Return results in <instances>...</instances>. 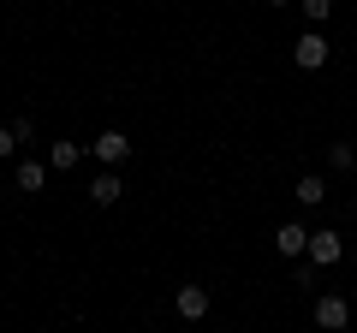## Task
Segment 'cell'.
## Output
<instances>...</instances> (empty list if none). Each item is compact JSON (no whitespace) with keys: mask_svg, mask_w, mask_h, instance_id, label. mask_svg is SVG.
I'll use <instances>...</instances> for the list:
<instances>
[{"mask_svg":"<svg viewBox=\"0 0 357 333\" xmlns=\"http://www.w3.org/2000/svg\"><path fill=\"white\" fill-rule=\"evenodd\" d=\"M345 321H351V304H345L340 292H321L316 297V327L321 333H345Z\"/></svg>","mask_w":357,"mask_h":333,"instance_id":"cell-1","label":"cell"},{"mask_svg":"<svg viewBox=\"0 0 357 333\" xmlns=\"http://www.w3.org/2000/svg\"><path fill=\"white\" fill-rule=\"evenodd\" d=\"M84 149L96 155V161H102L107 173H114V166H119V161L131 155V137H126V131H102V137H96V143H84Z\"/></svg>","mask_w":357,"mask_h":333,"instance_id":"cell-2","label":"cell"},{"mask_svg":"<svg viewBox=\"0 0 357 333\" xmlns=\"http://www.w3.org/2000/svg\"><path fill=\"white\" fill-rule=\"evenodd\" d=\"M340 256H345V238H340V232H328V226L310 232V262H316V268H333Z\"/></svg>","mask_w":357,"mask_h":333,"instance_id":"cell-3","label":"cell"},{"mask_svg":"<svg viewBox=\"0 0 357 333\" xmlns=\"http://www.w3.org/2000/svg\"><path fill=\"white\" fill-rule=\"evenodd\" d=\"M292 54H298V65H304V72H321V65H328V36H321V30H304Z\"/></svg>","mask_w":357,"mask_h":333,"instance_id":"cell-4","label":"cell"},{"mask_svg":"<svg viewBox=\"0 0 357 333\" xmlns=\"http://www.w3.org/2000/svg\"><path fill=\"white\" fill-rule=\"evenodd\" d=\"M274 250H280V256H310V226H298V220H286L280 232H274Z\"/></svg>","mask_w":357,"mask_h":333,"instance_id":"cell-5","label":"cell"},{"mask_svg":"<svg viewBox=\"0 0 357 333\" xmlns=\"http://www.w3.org/2000/svg\"><path fill=\"white\" fill-rule=\"evenodd\" d=\"M119 196H126V185H119V173H107V166H102V173L89 179V203H96V208H114Z\"/></svg>","mask_w":357,"mask_h":333,"instance_id":"cell-6","label":"cell"},{"mask_svg":"<svg viewBox=\"0 0 357 333\" xmlns=\"http://www.w3.org/2000/svg\"><path fill=\"white\" fill-rule=\"evenodd\" d=\"M173 304H178V316H185V321H203L208 316V286H178Z\"/></svg>","mask_w":357,"mask_h":333,"instance_id":"cell-7","label":"cell"},{"mask_svg":"<svg viewBox=\"0 0 357 333\" xmlns=\"http://www.w3.org/2000/svg\"><path fill=\"white\" fill-rule=\"evenodd\" d=\"M13 185H18V191H42V185H48V166H42V161H24V166H18V173H13Z\"/></svg>","mask_w":357,"mask_h":333,"instance_id":"cell-8","label":"cell"},{"mask_svg":"<svg viewBox=\"0 0 357 333\" xmlns=\"http://www.w3.org/2000/svg\"><path fill=\"white\" fill-rule=\"evenodd\" d=\"M84 155H89V149H77V143H54V149H48V166H54V173H72Z\"/></svg>","mask_w":357,"mask_h":333,"instance_id":"cell-9","label":"cell"},{"mask_svg":"<svg viewBox=\"0 0 357 333\" xmlns=\"http://www.w3.org/2000/svg\"><path fill=\"white\" fill-rule=\"evenodd\" d=\"M321 196H328V185H321L316 173H304V179H298V203H304V208H316Z\"/></svg>","mask_w":357,"mask_h":333,"instance_id":"cell-10","label":"cell"},{"mask_svg":"<svg viewBox=\"0 0 357 333\" xmlns=\"http://www.w3.org/2000/svg\"><path fill=\"white\" fill-rule=\"evenodd\" d=\"M328 166H340V173H351V166H357V149H351V143H333V149H328Z\"/></svg>","mask_w":357,"mask_h":333,"instance_id":"cell-11","label":"cell"},{"mask_svg":"<svg viewBox=\"0 0 357 333\" xmlns=\"http://www.w3.org/2000/svg\"><path fill=\"white\" fill-rule=\"evenodd\" d=\"M298 6H304V18H310V24H321V18L333 13V0H298Z\"/></svg>","mask_w":357,"mask_h":333,"instance_id":"cell-12","label":"cell"},{"mask_svg":"<svg viewBox=\"0 0 357 333\" xmlns=\"http://www.w3.org/2000/svg\"><path fill=\"white\" fill-rule=\"evenodd\" d=\"M18 149V137H13V125H0V161H6V155Z\"/></svg>","mask_w":357,"mask_h":333,"instance_id":"cell-13","label":"cell"},{"mask_svg":"<svg viewBox=\"0 0 357 333\" xmlns=\"http://www.w3.org/2000/svg\"><path fill=\"white\" fill-rule=\"evenodd\" d=\"M268 6H292V0H268Z\"/></svg>","mask_w":357,"mask_h":333,"instance_id":"cell-14","label":"cell"}]
</instances>
